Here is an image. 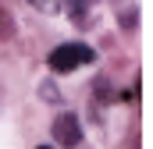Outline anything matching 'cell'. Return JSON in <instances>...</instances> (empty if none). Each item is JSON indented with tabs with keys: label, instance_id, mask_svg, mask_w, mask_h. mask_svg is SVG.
<instances>
[{
	"label": "cell",
	"instance_id": "1",
	"mask_svg": "<svg viewBox=\"0 0 153 149\" xmlns=\"http://www.w3.org/2000/svg\"><path fill=\"white\" fill-rule=\"evenodd\" d=\"M96 60V50L93 46H85V43H64V46H57L53 53H50V68L53 71H75L78 64H93Z\"/></svg>",
	"mask_w": 153,
	"mask_h": 149
},
{
	"label": "cell",
	"instance_id": "2",
	"mask_svg": "<svg viewBox=\"0 0 153 149\" xmlns=\"http://www.w3.org/2000/svg\"><path fill=\"white\" fill-rule=\"evenodd\" d=\"M53 139H57V146H64V149H75L82 142V124H78L75 114H61L53 121Z\"/></svg>",
	"mask_w": 153,
	"mask_h": 149
},
{
	"label": "cell",
	"instance_id": "3",
	"mask_svg": "<svg viewBox=\"0 0 153 149\" xmlns=\"http://www.w3.org/2000/svg\"><path fill=\"white\" fill-rule=\"evenodd\" d=\"M11 32H14V21H11V14L0 7V39H7Z\"/></svg>",
	"mask_w": 153,
	"mask_h": 149
},
{
	"label": "cell",
	"instance_id": "4",
	"mask_svg": "<svg viewBox=\"0 0 153 149\" xmlns=\"http://www.w3.org/2000/svg\"><path fill=\"white\" fill-rule=\"evenodd\" d=\"M39 92H43V96H46V100H57V89H53V85H43V89H39Z\"/></svg>",
	"mask_w": 153,
	"mask_h": 149
},
{
	"label": "cell",
	"instance_id": "5",
	"mask_svg": "<svg viewBox=\"0 0 153 149\" xmlns=\"http://www.w3.org/2000/svg\"><path fill=\"white\" fill-rule=\"evenodd\" d=\"M32 4H36V7H50L53 0H32Z\"/></svg>",
	"mask_w": 153,
	"mask_h": 149
},
{
	"label": "cell",
	"instance_id": "6",
	"mask_svg": "<svg viewBox=\"0 0 153 149\" xmlns=\"http://www.w3.org/2000/svg\"><path fill=\"white\" fill-rule=\"evenodd\" d=\"M39 149H53V146H39Z\"/></svg>",
	"mask_w": 153,
	"mask_h": 149
}]
</instances>
